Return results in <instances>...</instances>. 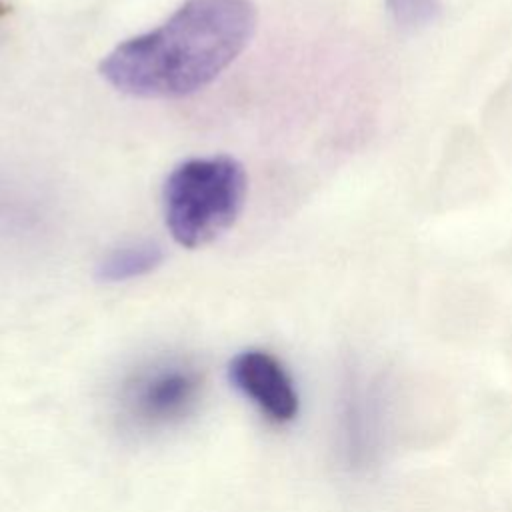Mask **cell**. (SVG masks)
<instances>
[{"label": "cell", "instance_id": "1", "mask_svg": "<svg viewBox=\"0 0 512 512\" xmlns=\"http://www.w3.org/2000/svg\"><path fill=\"white\" fill-rule=\"evenodd\" d=\"M254 26L250 0H186L160 26L118 44L102 60L100 74L132 96H186L236 60Z\"/></svg>", "mask_w": 512, "mask_h": 512}, {"label": "cell", "instance_id": "2", "mask_svg": "<svg viewBox=\"0 0 512 512\" xmlns=\"http://www.w3.org/2000/svg\"><path fill=\"white\" fill-rule=\"evenodd\" d=\"M246 196L244 168L230 156L190 158L164 182V218L172 238L198 248L216 240L238 218Z\"/></svg>", "mask_w": 512, "mask_h": 512}, {"label": "cell", "instance_id": "3", "mask_svg": "<svg viewBox=\"0 0 512 512\" xmlns=\"http://www.w3.org/2000/svg\"><path fill=\"white\" fill-rule=\"evenodd\" d=\"M204 374L188 360H158L134 370L120 384L116 406L124 428L158 432L180 424L194 412Z\"/></svg>", "mask_w": 512, "mask_h": 512}, {"label": "cell", "instance_id": "4", "mask_svg": "<svg viewBox=\"0 0 512 512\" xmlns=\"http://www.w3.org/2000/svg\"><path fill=\"white\" fill-rule=\"evenodd\" d=\"M230 384L270 422L286 424L298 414V392L282 362L264 350H244L228 364Z\"/></svg>", "mask_w": 512, "mask_h": 512}, {"label": "cell", "instance_id": "5", "mask_svg": "<svg viewBox=\"0 0 512 512\" xmlns=\"http://www.w3.org/2000/svg\"><path fill=\"white\" fill-rule=\"evenodd\" d=\"M164 260V250L152 240H134L112 248L96 266V278L106 284L128 282L156 270Z\"/></svg>", "mask_w": 512, "mask_h": 512}, {"label": "cell", "instance_id": "6", "mask_svg": "<svg viewBox=\"0 0 512 512\" xmlns=\"http://www.w3.org/2000/svg\"><path fill=\"white\" fill-rule=\"evenodd\" d=\"M394 24L406 32H418L440 20L442 6L438 0H384Z\"/></svg>", "mask_w": 512, "mask_h": 512}]
</instances>
